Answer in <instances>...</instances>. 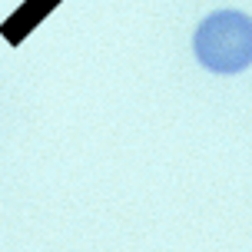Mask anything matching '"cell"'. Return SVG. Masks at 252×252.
Wrapping results in <instances>:
<instances>
[{"label":"cell","instance_id":"obj_1","mask_svg":"<svg viewBox=\"0 0 252 252\" xmlns=\"http://www.w3.org/2000/svg\"><path fill=\"white\" fill-rule=\"evenodd\" d=\"M192 53L213 73H242L246 66H252V17L242 10L209 13L196 27Z\"/></svg>","mask_w":252,"mask_h":252}]
</instances>
